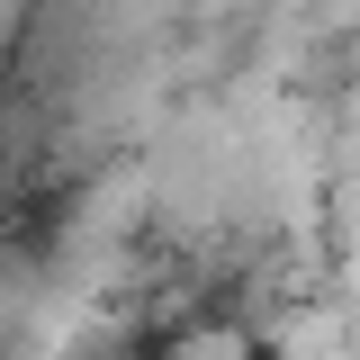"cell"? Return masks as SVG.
<instances>
[{
	"label": "cell",
	"mask_w": 360,
	"mask_h": 360,
	"mask_svg": "<svg viewBox=\"0 0 360 360\" xmlns=\"http://www.w3.org/2000/svg\"><path fill=\"white\" fill-rule=\"evenodd\" d=\"M172 360H252V333L243 324H189L172 342Z\"/></svg>",
	"instance_id": "obj_1"
}]
</instances>
